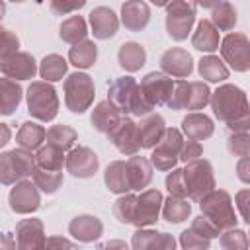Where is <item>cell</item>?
Wrapping results in <instances>:
<instances>
[{
    "label": "cell",
    "instance_id": "cell-1",
    "mask_svg": "<svg viewBox=\"0 0 250 250\" xmlns=\"http://www.w3.org/2000/svg\"><path fill=\"white\" fill-rule=\"evenodd\" d=\"M107 100L123 113H131L137 117H143L154 109V105L145 98L141 84L133 76H121L115 78L107 88Z\"/></svg>",
    "mask_w": 250,
    "mask_h": 250
},
{
    "label": "cell",
    "instance_id": "cell-2",
    "mask_svg": "<svg viewBox=\"0 0 250 250\" xmlns=\"http://www.w3.org/2000/svg\"><path fill=\"white\" fill-rule=\"evenodd\" d=\"M211 109L215 117L223 123H229L240 115L250 113V104L246 92L234 84H223L211 94Z\"/></svg>",
    "mask_w": 250,
    "mask_h": 250
},
{
    "label": "cell",
    "instance_id": "cell-3",
    "mask_svg": "<svg viewBox=\"0 0 250 250\" xmlns=\"http://www.w3.org/2000/svg\"><path fill=\"white\" fill-rule=\"evenodd\" d=\"M199 209H201V215H205L221 232L230 227H236L238 219L234 215L232 199L225 189H213L207 195H203L199 199Z\"/></svg>",
    "mask_w": 250,
    "mask_h": 250
},
{
    "label": "cell",
    "instance_id": "cell-4",
    "mask_svg": "<svg viewBox=\"0 0 250 250\" xmlns=\"http://www.w3.org/2000/svg\"><path fill=\"white\" fill-rule=\"evenodd\" d=\"M27 100V111L31 117L39 121H53L59 113V96L57 90L47 82H31L25 94Z\"/></svg>",
    "mask_w": 250,
    "mask_h": 250
},
{
    "label": "cell",
    "instance_id": "cell-5",
    "mask_svg": "<svg viewBox=\"0 0 250 250\" xmlns=\"http://www.w3.org/2000/svg\"><path fill=\"white\" fill-rule=\"evenodd\" d=\"M35 166L37 162L31 150L21 146L14 150H6L0 154V182L4 186H12L20 180H27L29 176H33Z\"/></svg>",
    "mask_w": 250,
    "mask_h": 250
},
{
    "label": "cell",
    "instance_id": "cell-6",
    "mask_svg": "<svg viewBox=\"0 0 250 250\" xmlns=\"http://www.w3.org/2000/svg\"><path fill=\"white\" fill-rule=\"evenodd\" d=\"M64 104L72 113H84L94 102V80L86 72H72L64 78Z\"/></svg>",
    "mask_w": 250,
    "mask_h": 250
},
{
    "label": "cell",
    "instance_id": "cell-7",
    "mask_svg": "<svg viewBox=\"0 0 250 250\" xmlns=\"http://www.w3.org/2000/svg\"><path fill=\"white\" fill-rule=\"evenodd\" d=\"M211 102V90L205 82L178 80L174 84L172 98L168 100L170 109H203Z\"/></svg>",
    "mask_w": 250,
    "mask_h": 250
},
{
    "label": "cell",
    "instance_id": "cell-8",
    "mask_svg": "<svg viewBox=\"0 0 250 250\" xmlns=\"http://www.w3.org/2000/svg\"><path fill=\"white\" fill-rule=\"evenodd\" d=\"M184 180L188 188V197L193 201H199L203 195L215 189V174L207 158L188 162V166L184 168Z\"/></svg>",
    "mask_w": 250,
    "mask_h": 250
},
{
    "label": "cell",
    "instance_id": "cell-9",
    "mask_svg": "<svg viewBox=\"0 0 250 250\" xmlns=\"http://www.w3.org/2000/svg\"><path fill=\"white\" fill-rule=\"evenodd\" d=\"M195 23V6L189 0H172L166 6V31L174 41L188 39Z\"/></svg>",
    "mask_w": 250,
    "mask_h": 250
},
{
    "label": "cell",
    "instance_id": "cell-10",
    "mask_svg": "<svg viewBox=\"0 0 250 250\" xmlns=\"http://www.w3.org/2000/svg\"><path fill=\"white\" fill-rule=\"evenodd\" d=\"M182 145H184L182 131L180 129H174V127H166L164 137L152 148V154H150L152 166L156 170H160V172H168V170L176 168V164L180 160Z\"/></svg>",
    "mask_w": 250,
    "mask_h": 250
},
{
    "label": "cell",
    "instance_id": "cell-11",
    "mask_svg": "<svg viewBox=\"0 0 250 250\" xmlns=\"http://www.w3.org/2000/svg\"><path fill=\"white\" fill-rule=\"evenodd\" d=\"M223 61L236 72L250 70V39L244 33H229L221 41Z\"/></svg>",
    "mask_w": 250,
    "mask_h": 250
},
{
    "label": "cell",
    "instance_id": "cell-12",
    "mask_svg": "<svg viewBox=\"0 0 250 250\" xmlns=\"http://www.w3.org/2000/svg\"><path fill=\"white\" fill-rule=\"evenodd\" d=\"M8 203H10V209L14 213H18V215H29V213L37 211L39 205H41L39 188L31 180H20L10 189Z\"/></svg>",
    "mask_w": 250,
    "mask_h": 250
},
{
    "label": "cell",
    "instance_id": "cell-13",
    "mask_svg": "<svg viewBox=\"0 0 250 250\" xmlns=\"http://www.w3.org/2000/svg\"><path fill=\"white\" fill-rule=\"evenodd\" d=\"M174 80L170 78V74L166 72H148L145 74V78L141 80V90L145 94V98L156 107V105H166L168 100L172 98L174 92Z\"/></svg>",
    "mask_w": 250,
    "mask_h": 250
},
{
    "label": "cell",
    "instance_id": "cell-14",
    "mask_svg": "<svg viewBox=\"0 0 250 250\" xmlns=\"http://www.w3.org/2000/svg\"><path fill=\"white\" fill-rule=\"evenodd\" d=\"M107 139L113 143V146L127 156H133L139 152L141 146V135H139V127L131 117H121V121L115 125V129H111L107 133Z\"/></svg>",
    "mask_w": 250,
    "mask_h": 250
},
{
    "label": "cell",
    "instance_id": "cell-15",
    "mask_svg": "<svg viewBox=\"0 0 250 250\" xmlns=\"http://www.w3.org/2000/svg\"><path fill=\"white\" fill-rule=\"evenodd\" d=\"M66 172L74 178H92L100 168L98 154L88 146H72L66 154Z\"/></svg>",
    "mask_w": 250,
    "mask_h": 250
},
{
    "label": "cell",
    "instance_id": "cell-16",
    "mask_svg": "<svg viewBox=\"0 0 250 250\" xmlns=\"http://www.w3.org/2000/svg\"><path fill=\"white\" fill-rule=\"evenodd\" d=\"M164 197L158 189H145L139 197H137V211H135V219L133 225L137 229L143 227H150L158 221L160 209H162Z\"/></svg>",
    "mask_w": 250,
    "mask_h": 250
},
{
    "label": "cell",
    "instance_id": "cell-17",
    "mask_svg": "<svg viewBox=\"0 0 250 250\" xmlns=\"http://www.w3.org/2000/svg\"><path fill=\"white\" fill-rule=\"evenodd\" d=\"M16 246L20 250H41L47 248L45 227L39 219H23L16 225Z\"/></svg>",
    "mask_w": 250,
    "mask_h": 250
},
{
    "label": "cell",
    "instance_id": "cell-18",
    "mask_svg": "<svg viewBox=\"0 0 250 250\" xmlns=\"http://www.w3.org/2000/svg\"><path fill=\"white\" fill-rule=\"evenodd\" d=\"M0 70L4 76L14 80H31L37 72V62L33 55L18 51L6 59H0Z\"/></svg>",
    "mask_w": 250,
    "mask_h": 250
},
{
    "label": "cell",
    "instance_id": "cell-19",
    "mask_svg": "<svg viewBox=\"0 0 250 250\" xmlns=\"http://www.w3.org/2000/svg\"><path fill=\"white\" fill-rule=\"evenodd\" d=\"M160 68L176 78H188L193 70V59L191 55L182 47H172L162 53L160 57Z\"/></svg>",
    "mask_w": 250,
    "mask_h": 250
},
{
    "label": "cell",
    "instance_id": "cell-20",
    "mask_svg": "<svg viewBox=\"0 0 250 250\" xmlns=\"http://www.w3.org/2000/svg\"><path fill=\"white\" fill-rule=\"evenodd\" d=\"M90 20V25H92V33L96 39H109L117 33V27H119V20L115 16V12L111 8H105V6H98L90 12L88 16Z\"/></svg>",
    "mask_w": 250,
    "mask_h": 250
},
{
    "label": "cell",
    "instance_id": "cell-21",
    "mask_svg": "<svg viewBox=\"0 0 250 250\" xmlns=\"http://www.w3.org/2000/svg\"><path fill=\"white\" fill-rule=\"evenodd\" d=\"M150 21V10L143 0H127L121 4V23L129 31H143Z\"/></svg>",
    "mask_w": 250,
    "mask_h": 250
},
{
    "label": "cell",
    "instance_id": "cell-22",
    "mask_svg": "<svg viewBox=\"0 0 250 250\" xmlns=\"http://www.w3.org/2000/svg\"><path fill=\"white\" fill-rule=\"evenodd\" d=\"M139 127V135H141V146L143 148H154L160 139L166 133V123L164 117L160 113H146L141 117V121L137 123Z\"/></svg>",
    "mask_w": 250,
    "mask_h": 250
},
{
    "label": "cell",
    "instance_id": "cell-23",
    "mask_svg": "<svg viewBox=\"0 0 250 250\" xmlns=\"http://www.w3.org/2000/svg\"><path fill=\"white\" fill-rule=\"evenodd\" d=\"M68 232L78 242H94V240H98L102 236L104 225L94 215H76L68 223Z\"/></svg>",
    "mask_w": 250,
    "mask_h": 250
},
{
    "label": "cell",
    "instance_id": "cell-24",
    "mask_svg": "<svg viewBox=\"0 0 250 250\" xmlns=\"http://www.w3.org/2000/svg\"><path fill=\"white\" fill-rule=\"evenodd\" d=\"M135 250H146V248H162V250H174L176 248V240L172 234L168 232H158V230H146L137 229L131 240Z\"/></svg>",
    "mask_w": 250,
    "mask_h": 250
},
{
    "label": "cell",
    "instance_id": "cell-25",
    "mask_svg": "<svg viewBox=\"0 0 250 250\" xmlns=\"http://www.w3.org/2000/svg\"><path fill=\"white\" fill-rule=\"evenodd\" d=\"M119 121H121V111L109 100H104V102L96 104V107L92 109V115H90L92 127L100 133H105V135L111 129H115V125Z\"/></svg>",
    "mask_w": 250,
    "mask_h": 250
},
{
    "label": "cell",
    "instance_id": "cell-26",
    "mask_svg": "<svg viewBox=\"0 0 250 250\" xmlns=\"http://www.w3.org/2000/svg\"><path fill=\"white\" fill-rule=\"evenodd\" d=\"M127 178H129L131 189H137V191L145 189L152 182V162L145 156L133 154L127 160Z\"/></svg>",
    "mask_w": 250,
    "mask_h": 250
},
{
    "label": "cell",
    "instance_id": "cell-27",
    "mask_svg": "<svg viewBox=\"0 0 250 250\" xmlns=\"http://www.w3.org/2000/svg\"><path fill=\"white\" fill-rule=\"evenodd\" d=\"M215 131V125H213V119L207 117L205 113H188L184 119H182V133L188 137V139H195V141H205L213 135Z\"/></svg>",
    "mask_w": 250,
    "mask_h": 250
},
{
    "label": "cell",
    "instance_id": "cell-28",
    "mask_svg": "<svg viewBox=\"0 0 250 250\" xmlns=\"http://www.w3.org/2000/svg\"><path fill=\"white\" fill-rule=\"evenodd\" d=\"M104 182H105V188L111 193L121 195V193L131 191L129 178H127V162H123V160L109 162L105 172H104Z\"/></svg>",
    "mask_w": 250,
    "mask_h": 250
},
{
    "label": "cell",
    "instance_id": "cell-29",
    "mask_svg": "<svg viewBox=\"0 0 250 250\" xmlns=\"http://www.w3.org/2000/svg\"><path fill=\"white\" fill-rule=\"evenodd\" d=\"M191 45L201 53H213L219 49V29L211 20H201L197 23V29L193 31Z\"/></svg>",
    "mask_w": 250,
    "mask_h": 250
},
{
    "label": "cell",
    "instance_id": "cell-30",
    "mask_svg": "<svg viewBox=\"0 0 250 250\" xmlns=\"http://www.w3.org/2000/svg\"><path fill=\"white\" fill-rule=\"evenodd\" d=\"M117 61H119V66L125 68L127 72H137V70H141V66L146 61V51H145V47L141 43L127 41V43H123L119 47Z\"/></svg>",
    "mask_w": 250,
    "mask_h": 250
},
{
    "label": "cell",
    "instance_id": "cell-31",
    "mask_svg": "<svg viewBox=\"0 0 250 250\" xmlns=\"http://www.w3.org/2000/svg\"><path fill=\"white\" fill-rule=\"evenodd\" d=\"M21 98H23L21 86H20L14 78L4 76V78L0 80V111H2L4 115L14 113V109H18Z\"/></svg>",
    "mask_w": 250,
    "mask_h": 250
},
{
    "label": "cell",
    "instance_id": "cell-32",
    "mask_svg": "<svg viewBox=\"0 0 250 250\" xmlns=\"http://www.w3.org/2000/svg\"><path fill=\"white\" fill-rule=\"evenodd\" d=\"M47 139V131L35 123V121H25L21 123L20 131L16 133V143L21 146V148H27V150H37L41 148L43 141Z\"/></svg>",
    "mask_w": 250,
    "mask_h": 250
},
{
    "label": "cell",
    "instance_id": "cell-33",
    "mask_svg": "<svg viewBox=\"0 0 250 250\" xmlns=\"http://www.w3.org/2000/svg\"><path fill=\"white\" fill-rule=\"evenodd\" d=\"M96 59H98V47L90 39H84V41L72 45L70 51H68V61L76 68H90V66H94Z\"/></svg>",
    "mask_w": 250,
    "mask_h": 250
},
{
    "label": "cell",
    "instance_id": "cell-34",
    "mask_svg": "<svg viewBox=\"0 0 250 250\" xmlns=\"http://www.w3.org/2000/svg\"><path fill=\"white\" fill-rule=\"evenodd\" d=\"M191 213V205L188 203L186 197H176V195H170L168 199H164L162 203V217L166 223H172V225H178V223H184Z\"/></svg>",
    "mask_w": 250,
    "mask_h": 250
},
{
    "label": "cell",
    "instance_id": "cell-35",
    "mask_svg": "<svg viewBox=\"0 0 250 250\" xmlns=\"http://www.w3.org/2000/svg\"><path fill=\"white\" fill-rule=\"evenodd\" d=\"M86 35H88V27H86V20L82 16H70L59 27V37L64 43H70V45H76V43L84 41Z\"/></svg>",
    "mask_w": 250,
    "mask_h": 250
},
{
    "label": "cell",
    "instance_id": "cell-36",
    "mask_svg": "<svg viewBox=\"0 0 250 250\" xmlns=\"http://www.w3.org/2000/svg\"><path fill=\"white\" fill-rule=\"evenodd\" d=\"M197 70H199L201 78H205L207 82H223V80L229 78L227 64L219 57H215V55L201 57L199 59V64H197Z\"/></svg>",
    "mask_w": 250,
    "mask_h": 250
},
{
    "label": "cell",
    "instance_id": "cell-37",
    "mask_svg": "<svg viewBox=\"0 0 250 250\" xmlns=\"http://www.w3.org/2000/svg\"><path fill=\"white\" fill-rule=\"evenodd\" d=\"M66 68H68V62L64 61V57L51 53V55L43 57V61L39 64V74L47 82H59L66 74Z\"/></svg>",
    "mask_w": 250,
    "mask_h": 250
},
{
    "label": "cell",
    "instance_id": "cell-38",
    "mask_svg": "<svg viewBox=\"0 0 250 250\" xmlns=\"http://www.w3.org/2000/svg\"><path fill=\"white\" fill-rule=\"evenodd\" d=\"M35 162L39 168H45V170H62V164H66V154L62 148L47 143L45 146L37 148Z\"/></svg>",
    "mask_w": 250,
    "mask_h": 250
},
{
    "label": "cell",
    "instance_id": "cell-39",
    "mask_svg": "<svg viewBox=\"0 0 250 250\" xmlns=\"http://www.w3.org/2000/svg\"><path fill=\"white\" fill-rule=\"evenodd\" d=\"M31 178H33L35 186L47 195L55 193L62 186V180H64L62 178V170H45V168H39V166H35Z\"/></svg>",
    "mask_w": 250,
    "mask_h": 250
},
{
    "label": "cell",
    "instance_id": "cell-40",
    "mask_svg": "<svg viewBox=\"0 0 250 250\" xmlns=\"http://www.w3.org/2000/svg\"><path fill=\"white\" fill-rule=\"evenodd\" d=\"M78 141V133L70 125H51L47 129V143L62 150H70Z\"/></svg>",
    "mask_w": 250,
    "mask_h": 250
},
{
    "label": "cell",
    "instance_id": "cell-41",
    "mask_svg": "<svg viewBox=\"0 0 250 250\" xmlns=\"http://www.w3.org/2000/svg\"><path fill=\"white\" fill-rule=\"evenodd\" d=\"M137 197L139 195H133L127 191L113 201V215L121 225H133L135 211H137Z\"/></svg>",
    "mask_w": 250,
    "mask_h": 250
},
{
    "label": "cell",
    "instance_id": "cell-42",
    "mask_svg": "<svg viewBox=\"0 0 250 250\" xmlns=\"http://www.w3.org/2000/svg\"><path fill=\"white\" fill-rule=\"evenodd\" d=\"M211 21L215 23V27L219 31H230V29H234V25H236V10H234V6L230 2H227V0H223L217 8H213Z\"/></svg>",
    "mask_w": 250,
    "mask_h": 250
},
{
    "label": "cell",
    "instance_id": "cell-43",
    "mask_svg": "<svg viewBox=\"0 0 250 250\" xmlns=\"http://www.w3.org/2000/svg\"><path fill=\"white\" fill-rule=\"evenodd\" d=\"M219 242L225 250H244V248H248L246 232L236 229V227H230V229L223 230L221 236H219Z\"/></svg>",
    "mask_w": 250,
    "mask_h": 250
},
{
    "label": "cell",
    "instance_id": "cell-44",
    "mask_svg": "<svg viewBox=\"0 0 250 250\" xmlns=\"http://www.w3.org/2000/svg\"><path fill=\"white\" fill-rule=\"evenodd\" d=\"M227 148L234 156H246L250 154V131H236L229 137Z\"/></svg>",
    "mask_w": 250,
    "mask_h": 250
},
{
    "label": "cell",
    "instance_id": "cell-45",
    "mask_svg": "<svg viewBox=\"0 0 250 250\" xmlns=\"http://www.w3.org/2000/svg\"><path fill=\"white\" fill-rule=\"evenodd\" d=\"M166 189L170 195L176 197H188V188L184 180V168H172V172L166 176Z\"/></svg>",
    "mask_w": 250,
    "mask_h": 250
},
{
    "label": "cell",
    "instance_id": "cell-46",
    "mask_svg": "<svg viewBox=\"0 0 250 250\" xmlns=\"http://www.w3.org/2000/svg\"><path fill=\"white\" fill-rule=\"evenodd\" d=\"M180 244L186 250H199V248H209L211 246V238L201 236L199 232H195L193 229H188L180 234Z\"/></svg>",
    "mask_w": 250,
    "mask_h": 250
},
{
    "label": "cell",
    "instance_id": "cell-47",
    "mask_svg": "<svg viewBox=\"0 0 250 250\" xmlns=\"http://www.w3.org/2000/svg\"><path fill=\"white\" fill-rule=\"evenodd\" d=\"M189 229H193L195 232H199L201 236H205V238H215V236H219L221 234V230L205 217V215H199V217H195L193 221H191V227Z\"/></svg>",
    "mask_w": 250,
    "mask_h": 250
},
{
    "label": "cell",
    "instance_id": "cell-48",
    "mask_svg": "<svg viewBox=\"0 0 250 250\" xmlns=\"http://www.w3.org/2000/svg\"><path fill=\"white\" fill-rule=\"evenodd\" d=\"M201 154H203V146H201L199 141H195V139H188L186 141L184 139V145H182V150H180V160H184L188 164L191 160L201 158Z\"/></svg>",
    "mask_w": 250,
    "mask_h": 250
},
{
    "label": "cell",
    "instance_id": "cell-49",
    "mask_svg": "<svg viewBox=\"0 0 250 250\" xmlns=\"http://www.w3.org/2000/svg\"><path fill=\"white\" fill-rule=\"evenodd\" d=\"M86 6V0H51V10L57 16H66Z\"/></svg>",
    "mask_w": 250,
    "mask_h": 250
},
{
    "label": "cell",
    "instance_id": "cell-50",
    "mask_svg": "<svg viewBox=\"0 0 250 250\" xmlns=\"http://www.w3.org/2000/svg\"><path fill=\"white\" fill-rule=\"evenodd\" d=\"M20 41L16 37V33H12L8 27H2V51H0V59H6L14 53H18Z\"/></svg>",
    "mask_w": 250,
    "mask_h": 250
},
{
    "label": "cell",
    "instance_id": "cell-51",
    "mask_svg": "<svg viewBox=\"0 0 250 250\" xmlns=\"http://www.w3.org/2000/svg\"><path fill=\"white\" fill-rule=\"evenodd\" d=\"M234 201H236V207H238L242 219L250 225V189H240V191H236Z\"/></svg>",
    "mask_w": 250,
    "mask_h": 250
},
{
    "label": "cell",
    "instance_id": "cell-52",
    "mask_svg": "<svg viewBox=\"0 0 250 250\" xmlns=\"http://www.w3.org/2000/svg\"><path fill=\"white\" fill-rule=\"evenodd\" d=\"M236 176H238L240 182L250 184V154L242 156V158L236 162Z\"/></svg>",
    "mask_w": 250,
    "mask_h": 250
},
{
    "label": "cell",
    "instance_id": "cell-53",
    "mask_svg": "<svg viewBox=\"0 0 250 250\" xmlns=\"http://www.w3.org/2000/svg\"><path fill=\"white\" fill-rule=\"evenodd\" d=\"M227 127H229L232 133H236V131H250V113L240 115V117H236V119L229 121V123H227Z\"/></svg>",
    "mask_w": 250,
    "mask_h": 250
},
{
    "label": "cell",
    "instance_id": "cell-54",
    "mask_svg": "<svg viewBox=\"0 0 250 250\" xmlns=\"http://www.w3.org/2000/svg\"><path fill=\"white\" fill-rule=\"evenodd\" d=\"M47 248H74V242L61 238V236H53L47 240Z\"/></svg>",
    "mask_w": 250,
    "mask_h": 250
},
{
    "label": "cell",
    "instance_id": "cell-55",
    "mask_svg": "<svg viewBox=\"0 0 250 250\" xmlns=\"http://www.w3.org/2000/svg\"><path fill=\"white\" fill-rule=\"evenodd\" d=\"M221 2H223V0H195V4H197L199 8H209V10L217 8Z\"/></svg>",
    "mask_w": 250,
    "mask_h": 250
},
{
    "label": "cell",
    "instance_id": "cell-56",
    "mask_svg": "<svg viewBox=\"0 0 250 250\" xmlns=\"http://www.w3.org/2000/svg\"><path fill=\"white\" fill-rule=\"evenodd\" d=\"M0 129H2V139H0V145L4 146V145L8 143V139H10V129H8V125H6V123H0Z\"/></svg>",
    "mask_w": 250,
    "mask_h": 250
},
{
    "label": "cell",
    "instance_id": "cell-57",
    "mask_svg": "<svg viewBox=\"0 0 250 250\" xmlns=\"http://www.w3.org/2000/svg\"><path fill=\"white\" fill-rule=\"evenodd\" d=\"M104 246H105V248H113V246H117V248H127L125 242H105Z\"/></svg>",
    "mask_w": 250,
    "mask_h": 250
},
{
    "label": "cell",
    "instance_id": "cell-58",
    "mask_svg": "<svg viewBox=\"0 0 250 250\" xmlns=\"http://www.w3.org/2000/svg\"><path fill=\"white\" fill-rule=\"evenodd\" d=\"M150 2H152L154 6H158V8H162V6H168L172 0H150Z\"/></svg>",
    "mask_w": 250,
    "mask_h": 250
},
{
    "label": "cell",
    "instance_id": "cell-59",
    "mask_svg": "<svg viewBox=\"0 0 250 250\" xmlns=\"http://www.w3.org/2000/svg\"><path fill=\"white\" fill-rule=\"evenodd\" d=\"M12 2H25V0H12Z\"/></svg>",
    "mask_w": 250,
    "mask_h": 250
}]
</instances>
